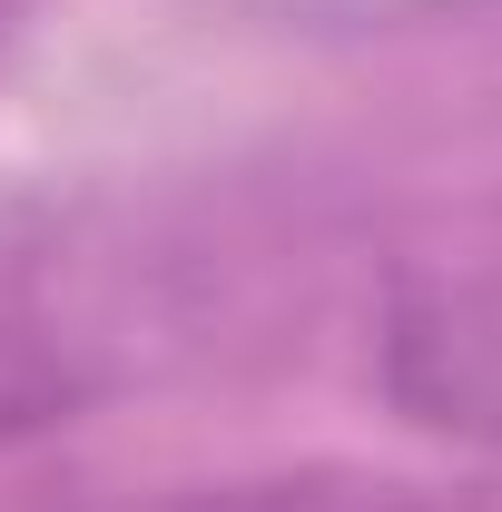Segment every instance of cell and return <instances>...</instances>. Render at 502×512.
<instances>
[{
  "instance_id": "obj_1",
  "label": "cell",
  "mask_w": 502,
  "mask_h": 512,
  "mask_svg": "<svg viewBox=\"0 0 502 512\" xmlns=\"http://www.w3.org/2000/svg\"><path fill=\"white\" fill-rule=\"evenodd\" d=\"M148 512H463V503L394 483V473H276V483H217V493H178Z\"/></svg>"
},
{
  "instance_id": "obj_2",
  "label": "cell",
  "mask_w": 502,
  "mask_h": 512,
  "mask_svg": "<svg viewBox=\"0 0 502 512\" xmlns=\"http://www.w3.org/2000/svg\"><path fill=\"white\" fill-rule=\"evenodd\" d=\"M69 404H79V375H69L40 335L0 325V444H30V434L69 424Z\"/></svg>"
}]
</instances>
